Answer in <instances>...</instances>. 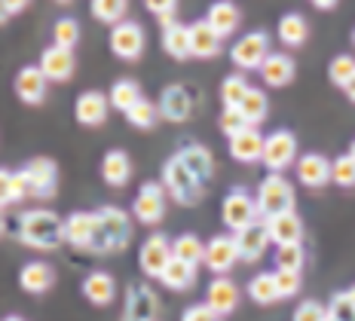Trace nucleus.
Returning a JSON list of instances; mask_svg holds the SVG:
<instances>
[{"mask_svg": "<svg viewBox=\"0 0 355 321\" xmlns=\"http://www.w3.org/2000/svg\"><path fill=\"white\" fill-rule=\"evenodd\" d=\"M19 238L28 248L37 251H53L64 238V220L55 211H43V208H31L19 218Z\"/></svg>", "mask_w": 355, "mask_h": 321, "instance_id": "nucleus-1", "label": "nucleus"}, {"mask_svg": "<svg viewBox=\"0 0 355 321\" xmlns=\"http://www.w3.org/2000/svg\"><path fill=\"white\" fill-rule=\"evenodd\" d=\"M257 211H261L263 220L276 218V214H288L294 211V186L285 181L279 171H270V175L257 186Z\"/></svg>", "mask_w": 355, "mask_h": 321, "instance_id": "nucleus-2", "label": "nucleus"}, {"mask_svg": "<svg viewBox=\"0 0 355 321\" xmlns=\"http://www.w3.org/2000/svg\"><path fill=\"white\" fill-rule=\"evenodd\" d=\"M162 177H166V190L168 196H175L181 205H196L199 199H202V181L184 166L181 159H178V153L172 159L166 162V168H162Z\"/></svg>", "mask_w": 355, "mask_h": 321, "instance_id": "nucleus-3", "label": "nucleus"}, {"mask_svg": "<svg viewBox=\"0 0 355 321\" xmlns=\"http://www.w3.org/2000/svg\"><path fill=\"white\" fill-rule=\"evenodd\" d=\"M266 55H270V34L266 31H251L239 37V43L230 49V58L239 71H261Z\"/></svg>", "mask_w": 355, "mask_h": 321, "instance_id": "nucleus-4", "label": "nucleus"}, {"mask_svg": "<svg viewBox=\"0 0 355 321\" xmlns=\"http://www.w3.org/2000/svg\"><path fill=\"white\" fill-rule=\"evenodd\" d=\"M297 159V138L288 129H279L263 141V166L270 171H285L291 162Z\"/></svg>", "mask_w": 355, "mask_h": 321, "instance_id": "nucleus-5", "label": "nucleus"}, {"mask_svg": "<svg viewBox=\"0 0 355 321\" xmlns=\"http://www.w3.org/2000/svg\"><path fill=\"white\" fill-rule=\"evenodd\" d=\"M233 238H236V248H239V260H245V263H257V260L263 257L266 245L272 242L270 227H266L263 218L248 223V227H242V229H236Z\"/></svg>", "mask_w": 355, "mask_h": 321, "instance_id": "nucleus-6", "label": "nucleus"}, {"mask_svg": "<svg viewBox=\"0 0 355 321\" xmlns=\"http://www.w3.org/2000/svg\"><path fill=\"white\" fill-rule=\"evenodd\" d=\"M25 177H28V186H31V196H40V199H53L55 196V186H58V166L46 156H34L25 168Z\"/></svg>", "mask_w": 355, "mask_h": 321, "instance_id": "nucleus-7", "label": "nucleus"}, {"mask_svg": "<svg viewBox=\"0 0 355 321\" xmlns=\"http://www.w3.org/2000/svg\"><path fill=\"white\" fill-rule=\"evenodd\" d=\"M132 214H135V220L147 223V227L159 223V220H162V214H166V186L157 184V181L144 184L141 190H138V196H135Z\"/></svg>", "mask_w": 355, "mask_h": 321, "instance_id": "nucleus-8", "label": "nucleus"}, {"mask_svg": "<svg viewBox=\"0 0 355 321\" xmlns=\"http://www.w3.org/2000/svg\"><path fill=\"white\" fill-rule=\"evenodd\" d=\"M220 218H224V223L233 229H242L248 227V223L261 220V211H257V199H251L245 190H233L230 196L224 199V208H220Z\"/></svg>", "mask_w": 355, "mask_h": 321, "instance_id": "nucleus-9", "label": "nucleus"}, {"mask_svg": "<svg viewBox=\"0 0 355 321\" xmlns=\"http://www.w3.org/2000/svg\"><path fill=\"white\" fill-rule=\"evenodd\" d=\"M110 49H114V55L123 58V62L141 58V52H144L141 25H138V21H120V25H114V31H110Z\"/></svg>", "mask_w": 355, "mask_h": 321, "instance_id": "nucleus-10", "label": "nucleus"}, {"mask_svg": "<svg viewBox=\"0 0 355 321\" xmlns=\"http://www.w3.org/2000/svg\"><path fill=\"white\" fill-rule=\"evenodd\" d=\"M175 257L172 251V242H168L162 233H153L147 242L141 245V254H138V266H141L144 275H150V279H159L162 270L168 266V260Z\"/></svg>", "mask_w": 355, "mask_h": 321, "instance_id": "nucleus-11", "label": "nucleus"}, {"mask_svg": "<svg viewBox=\"0 0 355 321\" xmlns=\"http://www.w3.org/2000/svg\"><path fill=\"white\" fill-rule=\"evenodd\" d=\"M98 220H101V229H105V238H107V248L110 251H123L132 238V220L123 208L116 205H105L98 208Z\"/></svg>", "mask_w": 355, "mask_h": 321, "instance_id": "nucleus-12", "label": "nucleus"}, {"mask_svg": "<svg viewBox=\"0 0 355 321\" xmlns=\"http://www.w3.org/2000/svg\"><path fill=\"white\" fill-rule=\"evenodd\" d=\"M239 260V248H236V238L233 236H214L205 242V266L214 275H224L230 272Z\"/></svg>", "mask_w": 355, "mask_h": 321, "instance_id": "nucleus-13", "label": "nucleus"}, {"mask_svg": "<svg viewBox=\"0 0 355 321\" xmlns=\"http://www.w3.org/2000/svg\"><path fill=\"white\" fill-rule=\"evenodd\" d=\"M297 177L309 190H322L324 184L334 181V166H331L322 153H306L297 159Z\"/></svg>", "mask_w": 355, "mask_h": 321, "instance_id": "nucleus-14", "label": "nucleus"}, {"mask_svg": "<svg viewBox=\"0 0 355 321\" xmlns=\"http://www.w3.org/2000/svg\"><path fill=\"white\" fill-rule=\"evenodd\" d=\"M159 114L168 119V123H184L190 114H193V98H190L187 86H166L159 95Z\"/></svg>", "mask_w": 355, "mask_h": 321, "instance_id": "nucleus-15", "label": "nucleus"}, {"mask_svg": "<svg viewBox=\"0 0 355 321\" xmlns=\"http://www.w3.org/2000/svg\"><path fill=\"white\" fill-rule=\"evenodd\" d=\"M263 135L254 129V125H245L239 135L230 138V156L236 162H261L263 159Z\"/></svg>", "mask_w": 355, "mask_h": 321, "instance_id": "nucleus-16", "label": "nucleus"}, {"mask_svg": "<svg viewBox=\"0 0 355 321\" xmlns=\"http://www.w3.org/2000/svg\"><path fill=\"white\" fill-rule=\"evenodd\" d=\"M95 227H98V211H73L68 220H64V238L73 245V248L89 251L95 236Z\"/></svg>", "mask_w": 355, "mask_h": 321, "instance_id": "nucleus-17", "label": "nucleus"}, {"mask_svg": "<svg viewBox=\"0 0 355 321\" xmlns=\"http://www.w3.org/2000/svg\"><path fill=\"white\" fill-rule=\"evenodd\" d=\"M40 68L43 73H46L49 80H55V83H64V80H71L73 77V52L71 49H64V46H49V49H43V55H40Z\"/></svg>", "mask_w": 355, "mask_h": 321, "instance_id": "nucleus-18", "label": "nucleus"}, {"mask_svg": "<svg viewBox=\"0 0 355 321\" xmlns=\"http://www.w3.org/2000/svg\"><path fill=\"white\" fill-rule=\"evenodd\" d=\"M205 303H209L218 315H230V312H236V306H239V288H236V281H230L227 275L211 279Z\"/></svg>", "mask_w": 355, "mask_h": 321, "instance_id": "nucleus-19", "label": "nucleus"}, {"mask_svg": "<svg viewBox=\"0 0 355 321\" xmlns=\"http://www.w3.org/2000/svg\"><path fill=\"white\" fill-rule=\"evenodd\" d=\"M220 40L224 37L209 25V19H199L190 25V52H193V58H214L220 52Z\"/></svg>", "mask_w": 355, "mask_h": 321, "instance_id": "nucleus-20", "label": "nucleus"}, {"mask_svg": "<svg viewBox=\"0 0 355 321\" xmlns=\"http://www.w3.org/2000/svg\"><path fill=\"white\" fill-rule=\"evenodd\" d=\"M46 83H49V77L43 73L40 64L37 68H21L16 77V95L25 104H40L46 98Z\"/></svg>", "mask_w": 355, "mask_h": 321, "instance_id": "nucleus-21", "label": "nucleus"}, {"mask_svg": "<svg viewBox=\"0 0 355 321\" xmlns=\"http://www.w3.org/2000/svg\"><path fill=\"white\" fill-rule=\"evenodd\" d=\"M107 110H110V95H101V92H83L77 98V107H73V114H77V123L83 125H101L107 119Z\"/></svg>", "mask_w": 355, "mask_h": 321, "instance_id": "nucleus-22", "label": "nucleus"}, {"mask_svg": "<svg viewBox=\"0 0 355 321\" xmlns=\"http://www.w3.org/2000/svg\"><path fill=\"white\" fill-rule=\"evenodd\" d=\"M261 77L266 86L272 89H282L294 80V62L285 55V52H270L266 55V62L261 64Z\"/></svg>", "mask_w": 355, "mask_h": 321, "instance_id": "nucleus-23", "label": "nucleus"}, {"mask_svg": "<svg viewBox=\"0 0 355 321\" xmlns=\"http://www.w3.org/2000/svg\"><path fill=\"white\" fill-rule=\"evenodd\" d=\"M53 281H55L53 266L40 263V260L28 263L25 270L19 272V285H21V290H28V294H46V290L53 288Z\"/></svg>", "mask_w": 355, "mask_h": 321, "instance_id": "nucleus-24", "label": "nucleus"}, {"mask_svg": "<svg viewBox=\"0 0 355 321\" xmlns=\"http://www.w3.org/2000/svg\"><path fill=\"white\" fill-rule=\"evenodd\" d=\"M266 227H270V238L276 245H291V242H300L303 238V220L294 211L276 214V218L266 220Z\"/></svg>", "mask_w": 355, "mask_h": 321, "instance_id": "nucleus-25", "label": "nucleus"}, {"mask_svg": "<svg viewBox=\"0 0 355 321\" xmlns=\"http://www.w3.org/2000/svg\"><path fill=\"white\" fill-rule=\"evenodd\" d=\"M178 159H181L184 166L193 171V175H196L202 184L214 175V159H211L209 147H202V144H187V147H181V150H178Z\"/></svg>", "mask_w": 355, "mask_h": 321, "instance_id": "nucleus-26", "label": "nucleus"}, {"mask_svg": "<svg viewBox=\"0 0 355 321\" xmlns=\"http://www.w3.org/2000/svg\"><path fill=\"white\" fill-rule=\"evenodd\" d=\"M209 25L218 31L220 37H230L236 28H239V21H242V12L236 10V3H230V0H218V3H211L209 6Z\"/></svg>", "mask_w": 355, "mask_h": 321, "instance_id": "nucleus-27", "label": "nucleus"}, {"mask_svg": "<svg viewBox=\"0 0 355 321\" xmlns=\"http://www.w3.org/2000/svg\"><path fill=\"white\" fill-rule=\"evenodd\" d=\"M83 294L92 306H107L116 297V281L107 272H92L83 279Z\"/></svg>", "mask_w": 355, "mask_h": 321, "instance_id": "nucleus-28", "label": "nucleus"}, {"mask_svg": "<svg viewBox=\"0 0 355 321\" xmlns=\"http://www.w3.org/2000/svg\"><path fill=\"white\" fill-rule=\"evenodd\" d=\"M101 177L110 184V186H123L129 184L132 177V159L125 150H110L105 159H101Z\"/></svg>", "mask_w": 355, "mask_h": 321, "instance_id": "nucleus-29", "label": "nucleus"}, {"mask_svg": "<svg viewBox=\"0 0 355 321\" xmlns=\"http://www.w3.org/2000/svg\"><path fill=\"white\" fill-rule=\"evenodd\" d=\"M159 281H162V285H166L168 290H187V288L196 285V266H193V263H184V260H178V257H172V260H168V266L162 270Z\"/></svg>", "mask_w": 355, "mask_h": 321, "instance_id": "nucleus-30", "label": "nucleus"}, {"mask_svg": "<svg viewBox=\"0 0 355 321\" xmlns=\"http://www.w3.org/2000/svg\"><path fill=\"white\" fill-rule=\"evenodd\" d=\"M0 196H3V208H10V205H16L21 199L31 196V186H28L25 171L3 168V175H0Z\"/></svg>", "mask_w": 355, "mask_h": 321, "instance_id": "nucleus-31", "label": "nucleus"}, {"mask_svg": "<svg viewBox=\"0 0 355 321\" xmlns=\"http://www.w3.org/2000/svg\"><path fill=\"white\" fill-rule=\"evenodd\" d=\"M279 40L285 43V46H303V43L309 40V25L306 19L300 16V12H288V16H282V21H279Z\"/></svg>", "mask_w": 355, "mask_h": 321, "instance_id": "nucleus-32", "label": "nucleus"}, {"mask_svg": "<svg viewBox=\"0 0 355 321\" xmlns=\"http://www.w3.org/2000/svg\"><path fill=\"white\" fill-rule=\"evenodd\" d=\"M162 49L168 52L172 58H190L193 52H190V28H184V25H168V28H162Z\"/></svg>", "mask_w": 355, "mask_h": 321, "instance_id": "nucleus-33", "label": "nucleus"}, {"mask_svg": "<svg viewBox=\"0 0 355 321\" xmlns=\"http://www.w3.org/2000/svg\"><path fill=\"white\" fill-rule=\"evenodd\" d=\"M248 294H251V300L261 303V306H272L276 300H282V294H279L276 272H261V275H254V279L248 281Z\"/></svg>", "mask_w": 355, "mask_h": 321, "instance_id": "nucleus-34", "label": "nucleus"}, {"mask_svg": "<svg viewBox=\"0 0 355 321\" xmlns=\"http://www.w3.org/2000/svg\"><path fill=\"white\" fill-rule=\"evenodd\" d=\"M144 95H141V86L135 83V80H116L114 86H110V107H116V110H129V107H135L138 101H141Z\"/></svg>", "mask_w": 355, "mask_h": 321, "instance_id": "nucleus-35", "label": "nucleus"}, {"mask_svg": "<svg viewBox=\"0 0 355 321\" xmlns=\"http://www.w3.org/2000/svg\"><path fill=\"white\" fill-rule=\"evenodd\" d=\"M157 312V300H153L150 288H135L132 290L129 309H125V321H150Z\"/></svg>", "mask_w": 355, "mask_h": 321, "instance_id": "nucleus-36", "label": "nucleus"}, {"mask_svg": "<svg viewBox=\"0 0 355 321\" xmlns=\"http://www.w3.org/2000/svg\"><path fill=\"white\" fill-rule=\"evenodd\" d=\"M172 251L178 260H184V263H205V242H199L193 233H184L178 236L172 242Z\"/></svg>", "mask_w": 355, "mask_h": 321, "instance_id": "nucleus-37", "label": "nucleus"}, {"mask_svg": "<svg viewBox=\"0 0 355 321\" xmlns=\"http://www.w3.org/2000/svg\"><path fill=\"white\" fill-rule=\"evenodd\" d=\"M239 110H242V116H245V123H248V125H257V123H261V119L266 116V110H270L263 89H254V86H251V89H248V95L239 101Z\"/></svg>", "mask_w": 355, "mask_h": 321, "instance_id": "nucleus-38", "label": "nucleus"}, {"mask_svg": "<svg viewBox=\"0 0 355 321\" xmlns=\"http://www.w3.org/2000/svg\"><path fill=\"white\" fill-rule=\"evenodd\" d=\"M125 10H129V0H92V16L105 25H120Z\"/></svg>", "mask_w": 355, "mask_h": 321, "instance_id": "nucleus-39", "label": "nucleus"}, {"mask_svg": "<svg viewBox=\"0 0 355 321\" xmlns=\"http://www.w3.org/2000/svg\"><path fill=\"white\" fill-rule=\"evenodd\" d=\"M248 80L245 73H233V77H227L224 83H220V98H224V107H239V101L248 95Z\"/></svg>", "mask_w": 355, "mask_h": 321, "instance_id": "nucleus-40", "label": "nucleus"}, {"mask_svg": "<svg viewBox=\"0 0 355 321\" xmlns=\"http://www.w3.org/2000/svg\"><path fill=\"white\" fill-rule=\"evenodd\" d=\"M157 114H159L157 104H150L147 98H141L135 107L125 110V119H129L135 129H153V123H157Z\"/></svg>", "mask_w": 355, "mask_h": 321, "instance_id": "nucleus-41", "label": "nucleus"}, {"mask_svg": "<svg viewBox=\"0 0 355 321\" xmlns=\"http://www.w3.org/2000/svg\"><path fill=\"white\" fill-rule=\"evenodd\" d=\"M306 254H303L300 242H291V245H276V266L279 270H300Z\"/></svg>", "mask_w": 355, "mask_h": 321, "instance_id": "nucleus-42", "label": "nucleus"}, {"mask_svg": "<svg viewBox=\"0 0 355 321\" xmlns=\"http://www.w3.org/2000/svg\"><path fill=\"white\" fill-rule=\"evenodd\" d=\"M53 40L55 46H64V49H73L80 40V25L73 19H58L53 25Z\"/></svg>", "mask_w": 355, "mask_h": 321, "instance_id": "nucleus-43", "label": "nucleus"}, {"mask_svg": "<svg viewBox=\"0 0 355 321\" xmlns=\"http://www.w3.org/2000/svg\"><path fill=\"white\" fill-rule=\"evenodd\" d=\"M328 73H331V83L334 86H346L355 77V58L352 55H337L334 62H331Z\"/></svg>", "mask_w": 355, "mask_h": 321, "instance_id": "nucleus-44", "label": "nucleus"}, {"mask_svg": "<svg viewBox=\"0 0 355 321\" xmlns=\"http://www.w3.org/2000/svg\"><path fill=\"white\" fill-rule=\"evenodd\" d=\"M331 166H334V184L337 186H355V156L352 153L337 156Z\"/></svg>", "mask_w": 355, "mask_h": 321, "instance_id": "nucleus-45", "label": "nucleus"}, {"mask_svg": "<svg viewBox=\"0 0 355 321\" xmlns=\"http://www.w3.org/2000/svg\"><path fill=\"white\" fill-rule=\"evenodd\" d=\"M328 315L337 318V321H355V300L349 297V290H346V294H334V297H331Z\"/></svg>", "mask_w": 355, "mask_h": 321, "instance_id": "nucleus-46", "label": "nucleus"}, {"mask_svg": "<svg viewBox=\"0 0 355 321\" xmlns=\"http://www.w3.org/2000/svg\"><path fill=\"white\" fill-rule=\"evenodd\" d=\"M218 123H220V132H224L227 138L239 135V132H242V129H245V125H248L239 107H224V110H220V119H218Z\"/></svg>", "mask_w": 355, "mask_h": 321, "instance_id": "nucleus-47", "label": "nucleus"}, {"mask_svg": "<svg viewBox=\"0 0 355 321\" xmlns=\"http://www.w3.org/2000/svg\"><path fill=\"white\" fill-rule=\"evenodd\" d=\"M294 321H328V309L319 300H303L294 309Z\"/></svg>", "mask_w": 355, "mask_h": 321, "instance_id": "nucleus-48", "label": "nucleus"}, {"mask_svg": "<svg viewBox=\"0 0 355 321\" xmlns=\"http://www.w3.org/2000/svg\"><path fill=\"white\" fill-rule=\"evenodd\" d=\"M276 281H279V294L294 297L300 290V270H276Z\"/></svg>", "mask_w": 355, "mask_h": 321, "instance_id": "nucleus-49", "label": "nucleus"}, {"mask_svg": "<svg viewBox=\"0 0 355 321\" xmlns=\"http://www.w3.org/2000/svg\"><path fill=\"white\" fill-rule=\"evenodd\" d=\"M181 321H220V315L211 309L209 303H199V306H190Z\"/></svg>", "mask_w": 355, "mask_h": 321, "instance_id": "nucleus-50", "label": "nucleus"}, {"mask_svg": "<svg viewBox=\"0 0 355 321\" xmlns=\"http://www.w3.org/2000/svg\"><path fill=\"white\" fill-rule=\"evenodd\" d=\"M144 6L153 12V16H175L178 10V0H144Z\"/></svg>", "mask_w": 355, "mask_h": 321, "instance_id": "nucleus-51", "label": "nucleus"}, {"mask_svg": "<svg viewBox=\"0 0 355 321\" xmlns=\"http://www.w3.org/2000/svg\"><path fill=\"white\" fill-rule=\"evenodd\" d=\"M0 3H3V16H16V12H21L28 3H31V0H0Z\"/></svg>", "mask_w": 355, "mask_h": 321, "instance_id": "nucleus-52", "label": "nucleus"}, {"mask_svg": "<svg viewBox=\"0 0 355 321\" xmlns=\"http://www.w3.org/2000/svg\"><path fill=\"white\" fill-rule=\"evenodd\" d=\"M309 3H313L315 10H331V6H337V0H309Z\"/></svg>", "mask_w": 355, "mask_h": 321, "instance_id": "nucleus-53", "label": "nucleus"}, {"mask_svg": "<svg viewBox=\"0 0 355 321\" xmlns=\"http://www.w3.org/2000/svg\"><path fill=\"white\" fill-rule=\"evenodd\" d=\"M343 89H346V95H349V98L355 101V77H352V80H349V83H346Z\"/></svg>", "mask_w": 355, "mask_h": 321, "instance_id": "nucleus-54", "label": "nucleus"}, {"mask_svg": "<svg viewBox=\"0 0 355 321\" xmlns=\"http://www.w3.org/2000/svg\"><path fill=\"white\" fill-rule=\"evenodd\" d=\"M3 321H25V318H19V315H10V318H3Z\"/></svg>", "mask_w": 355, "mask_h": 321, "instance_id": "nucleus-55", "label": "nucleus"}, {"mask_svg": "<svg viewBox=\"0 0 355 321\" xmlns=\"http://www.w3.org/2000/svg\"><path fill=\"white\" fill-rule=\"evenodd\" d=\"M349 297H352V300H355V285H352V288H349Z\"/></svg>", "mask_w": 355, "mask_h": 321, "instance_id": "nucleus-56", "label": "nucleus"}, {"mask_svg": "<svg viewBox=\"0 0 355 321\" xmlns=\"http://www.w3.org/2000/svg\"><path fill=\"white\" fill-rule=\"evenodd\" d=\"M349 153H352V156H355V141H352V147H349Z\"/></svg>", "mask_w": 355, "mask_h": 321, "instance_id": "nucleus-57", "label": "nucleus"}, {"mask_svg": "<svg viewBox=\"0 0 355 321\" xmlns=\"http://www.w3.org/2000/svg\"><path fill=\"white\" fill-rule=\"evenodd\" d=\"M58 3H71V0H58Z\"/></svg>", "mask_w": 355, "mask_h": 321, "instance_id": "nucleus-58", "label": "nucleus"}, {"mask_svg": "<svg viewBox=\"0 0 355 321\" xmlns=\"http://www.w3.org/2000/svg\"><path fill=\"white\" fill-rule=\"evenodd\" d=\"M352 43H355V31H352Z\"/></svg>", "mask_w": 355, "mask_h": 321, "instance_id": "nucleus-59", "label": "nucleus"}, {"mask_svg": "<svg viewBox=\"0 0 355 321\" xmlns=\"http://www.w3.org/2000/svg\"><path fill=\"white\" fill-rule=\"evenodd\" d=\"M328 321H337V318H331V315H328Z\"/></svg>", "mask_w": 355, "mask_h": 321, "instance_id": "nucleus-60", "label": "nucleus"}]
</instances>
